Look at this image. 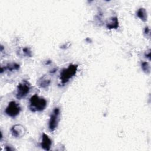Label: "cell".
Masks as SVG:
<instances>
[{
    "label": "cell",
    "mask_w": 151,
    "mask_h": 151,
    "mask_svg": "<svg viewBox=\"0 0 151 151\" xmlns=\"http://www.w3.org/2000/svg\"><path fill=\"white\" fill-rule=\"evenodd\" d=\"M47 104V100L44 98L35 94L29 99V108L32 112H40L45 109Z\"/></svg>",
    "instance_id": "6da1fadb"
},
{
    "label": "cell",
    "mask_w": 151,
    "mask_h": 151,
    "mask_svg": "<svg viewBox=\"0 0 151 151\" xmlns=\"http://www.w3.org/2000/svg\"><path fill=\"white\" fill-rule=\"evenodd\" d=\"M77 64H70L67 68L62 69L60 73V80L62 84L67 83L71 78H72L77 71Z\"/></svg>",
    "instance_id": "7a4b0ae2"
},
{
    "label": "cell",
    "mask_w": 151,
    "mask_h": 151,
    "mask_svg": "<svg viewBox=\"0 0 151 151\" xmlns=\"http://www.w3.org/2000/svg\"><path fill=\"white\" fill-rule=\"evenodd\" d=\"M31 89V84L27 80H23L17 86V92L15 94L16 98L19 100L25 98L29 93Z\"/></svg>",
    "instance_id": "3957f363"
},
{
    "label": "cell",
    "mask_w": 151,
    "mask_h": 151,
    "mask_svg": "<svg viewBox=\"0 0 151 151\" xmlns=\"http://www.w3.org/2000/svg\"><path fill=\"white\" fill-rule=\"evenodd\" d=\"M60 110L58 107H55L51 113L48 122V128L51 132H54L58 126L60 121Z\"/></svg>",
    "instance_id": "277c9868"
},
{
    "label": "cell",
    "mask_w": 151,
    "mask_h": 151,
    "mask_svg": "<svg viewBox=\"0 0 151 151\" xmlns=\"http://www.w3.org/2000/svg\"><path fill=\"white\" fill-rule=\"evenodd\" d=\"M21 107L19 103L15 101H10L5 110V113L9 117L15 118L21 112Z\"/></svg>",
    "instance_id": "5b68a950"
},
{
    "label": "cell",
    "mask_w": 151,
    "mask_h": 151,
    "mask_svg": "<svg viewBox=\"0 0 151 151\" xmlns=\"http://www.w3.org/2000/svg\"><path fill=\"white\" fill-rule=\"evenodd\" d=\"M11 132L14 137L16 138H20L25 135L26 129L25 127L21 124H15L11 127Z\"/></svg>",
    "instance_id": "8992f818"
},
{
    "label": "cell",
    "mask_w": 151,
    "mask_h": 151,
    "mask_svg": "<svg viewBox=\"0 0 151 151\" xmlns=\"http://www.w3.org/2000/svg\"><path fill=\"white\" fill-rule=\"evenodd\" d=\"M51 83V78L50 76L48 74H44L42 76L37 80V85L42 88H47Z\"/></svg>",
    "instance_id": "52a82bcc"
},
{
    "label": "cell",
    "mask_w": 151,
    "mask_h": 151,
    "mask_svg": "<svg viewBox=\"0 0 151 151\" xmlns=\"http://www.w3.org/2000/svg\"><path fill=\"white\" fill-rule=\"evenodd\" d=\"M51 145H52V140H51L50 137L45 133H43L42 134L41 142L40 143L41 148L45 150H47V151L50 150Z\"/></svg>",
    "instance_id": "ba28073f"
},
{
    "label": "cell",
    "mask_w": 151,
    "mask_h": 151,
    "mask_svg": "<svg viewBox=\"0 0 151 151\" xmlns=\"http://www.w3.org/2000/svg\"><path fill=\"white\" fill-rule=\"evenodd\" d=\"M106 27L109 29H117L119 28V20L117 17H112L107 20Z\"/></svg>",
    "instance_id": "9c48e42d"
},
{
    "label": "cell",
    "mask_w": 151,
    "mask_h": 151,
    "mask_svg": "<svg viewBox=\"0 0 151 151\" xmlns=\"http://www.w3.org/2000/svg\"><path fill=\"white\" fill-rule=\"evenodd\" d=\"M20 65L16 63H10L7 64L4 67H1V73H2L4 71L8 70L9 71H17L19 69Z\"/></svg>",
    "instance_id": "30bf717a"
},
{
    "label": "cell",
    "mask_w": 151,
    "mask_h": 151,
    "mask_svg": "<svg viewBox=\"0 0 151 151\" xmlns=\"http://www.w3.org/2000/svg\"><path fill=\"white\" fill-rule=\"evenodd\" d=\"M137 16L143 22H146L147 19V14L145 8H139L136 12Z\"/></svg>",
    "instance_id": "8fae6325"
},
{
    "label": "cell",
    "mask_w": 151,
    "mask_h": 151,
    "mask_svg": "<svg viewBox=\"0 0 151 151\" xmlns=\"http://www.w3.org/2000/svg\"><path fill=\"white\" fill-rule=\"evenodd\" d=\"M141 67L142 70L146 74H149L150 71V67L149 63L146 61H142L141 63Z\"/></svg>",
    "instance_id": "7c38bea8"
},
{
    "label": "cell",
    "mask_w": 151,
    "mask_h": 151,
    "mask_svg": "<svg viewBox=\"0 0 151 151\" xmlns=\"http://www.w3.org/2000/svg\"><path fill=\"white\" fill-rule=\"evenodd\" d=\"M21 52L22 53L24 56H26L28 57H32V51L29 47H24L21 50Z\"/></svg>",
    "instance_id": "4fadbf2b"
},
{
    "label": "cell",
    "mask_w": 151,
    "mask_h": 151,
    "mask_svg": "<svg viewBox=\"0 0 151 151\" xmlns=\"http://www.w3.org/2000/svg\"><path fill=\"white\" fill-rule=\"evenodd\" d=\"M144 34L147 36V35H150V28L149 27H146L145 29H144Z\"/></svg>",
    "instance_id": "5bb4252c"
},
{
    "label": "cell",
    "mask_w": 151,
    "mask_h": 151,
    "mask_svg": "<svg viewBox=\"0 0 151 151\" xmlns=\"http://www.w3.org/2000/svg\"><path fill=\"white\" fill-rule=\"evenodd\" d=\"M145 56L146 58H147L149 60H150V50L146 51V52L145 53Z\"/></svg>",
    "instance_id": "9a60e30c"
},
{
    "label": "cell",
    "mask_w": 151,
    "mask_h": 151,
    "mask_svg": "<svg viewBox=\"0 0 151 151\" xmlns=\"http://www.w3.org/2000/svg\"><path fill=\"white\" fill-rule=\"evenodd\" d=\"M5 150H9V151H11V150H14V148H12L11 146H9V145H6V146H5V149H4Z\"/></svg>",
    "instance_id": "2e32d148"
}]
</instances>
